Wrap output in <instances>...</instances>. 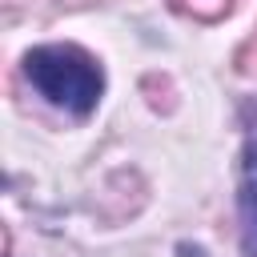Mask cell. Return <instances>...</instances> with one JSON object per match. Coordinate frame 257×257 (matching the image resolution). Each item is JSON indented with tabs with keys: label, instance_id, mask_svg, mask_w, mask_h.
I'll return each instance as SVG.
<instances>
[{
	"label": "cell",
	"instance_id": "cell-1",
	"mask_svg": "<svg viewBox=\"0 0 257 257\" xmlns=\"http://www.w3.org/2000/svg\"><path fill=\"white\" fill-rule=\"evenodd\" d=\"M24 76L28 84L68 116L84 120L96 112L104 96V68L100 60L80 44H36L24 52Z\"/></svg>",
	"mask_w": 257,
	"mask_h": 257
},
{
	"label": "cell",
	"instance_id": "cell-2",
	"mask_svg": "<svg viewBox=\"0 0 257 257\" xmlns=\"http://www.w3.org/2000/svg\"><path fill=\"white\" fill-rule=\"evenodd\" d=\"M237 225H241V257H257V128L245 137V149H241Z\"/></svg>",
	"mask_w": 257,
	"mask_h": 257
}]
</instances>
